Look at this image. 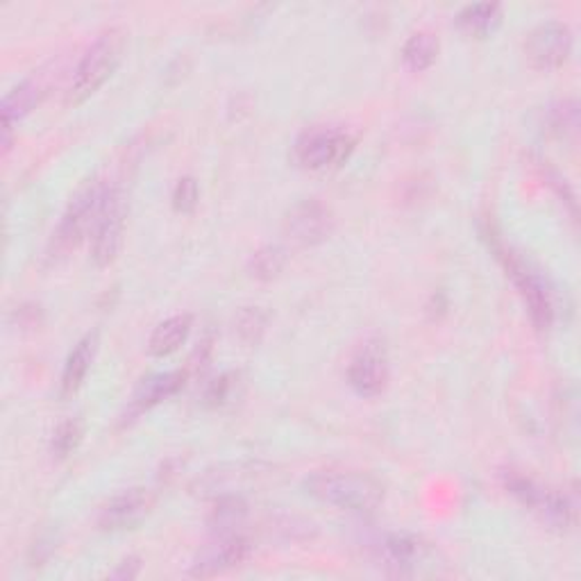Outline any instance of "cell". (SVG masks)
Returning a JSON list of instances; mask_svg holds the SVG:
<instances>
[{"mask_svg": "<svg viewBox=\"0 0 581 581\" xmlns=\"http://www.w3.org/2000/svg\"><path fill=\"white\" fill-rule=\"evenodd\" d=\"M82 423L78 418H68L64 423L57 425V429L53 432V440H51V450L57 459H66L71 455L82 440Z\"/></svg>", "mask_w": 581, "mask_h": 581, "instance_id": "7402d4cb", "label": "cell"}, {"mask_svg": "<svg viewBox=\"0 0 581 581\" xmlns=\"http://www.w3.org/2000/svg\"><path fill=\"white\" fill-rule=\"evenodd\" d=\"M380 561L391 577H427L440 568L432 545L412 534H391L380 543Z\"/></svg>", "mask_w": 581, "mask_h": 581, "instance_id": "8992f818", "label": "cell"}, {"mask_svg": "<svg viewBox=\"0 0 581 581\" xmlns=\"http://www.w3.org/2000/svg\"><path fill=\"white\" fill-rule=\"evenodd\" d=\"M142 572V559H136V557H127L125 561L119 563V568L112 572V579H134V577H139Z\"/></svg>", "mask_w": 581, "mask_h": 581, "instance_id": "484cf974", "label": "cell"}, {"mask_svg": "<svg viewBox=\"0 0 581 581\" xmlns=\"http://www.w3.org/2000/svg\"><path fill=\"white\" fill-rule=\"evenodd\" d=\"M266 329V314L259 312L257 306L253 310V306H248V310H244L242 314H238L236 319V332L238 336H242L246 344H257V340L261 338Z\"/></svg>", "mask_w": 581, "mask_h": 581, "instance_id": "cb8c5ba5", "label": "cell"}, {"mask_svg": "<svg viewBox=\"0 0 581 581\" xmlns=\"http://www.w3.org/2000/svg\"><path fill=\"white\" fill-rule=\"evenodd\" d=\"M200 189L193 178H180L174 189V208L180 214H191L198 208Z\"/></svg>", "mask_w": 581, "mask_h": 581, "instance_id": "d4e9b609", "label": "cell"}, {"mask_svg": "<svg viewBox=\"0 0 581 581\" xmlns=\"http://www.w3.org/2000/svg\"><path fill=\"white\" fill-rule=\"evenodd\" d=\"M44 96V89L42 85L34 80V78H27V80H21L5 98H3V146L5 150H10V144H12V130L40 105V100Z\"/></svg>", "mask_w": 581, "mask_h": 581, "instance_id": "5bb4252c", "label": "cell"}, {"mask_svg": "<svg viewBox=\"0 0 581 581\" xmlns=\"http://www.w3.org/2000/svg\"><path fill=\"white\" fill-rule=\"evenodd\" d=\"M153 495L146 489H130L114 495L98 514V527L105 532H127L139 527L153 511Z\"/></svg>", "mask_w": 581, "mask_h": 581, "instance_id": "30bf717a", "label": "cell"}, {"mask_svg": "<svg viewBox=\"0 0 581 581\" xmlns=\"http://www.w3.org/2000/svg\"><path fill=\"white\" fill-rule=\"evenodd\" d=\"M348 384L361 398L380 395L389 384V359L378 344L364 346L348 366Z\"/></svg>", "mask_w": 581, "mask_h": 581, "instance_id": "4fadbf2b", "label": "cell"}, {"mask_svg": "<svg viewBox=\"0 0 581 581\" xmlns=\"http://www.w3.org/2000/svg\"><path fill=\"white\" fill-rule=\"evenodd\" d=\"M185 382H187V375L182 370L150 375V378H146L139 387H136L132 395V409L134 412H148V409L157 406L159 402L174 398L178 391H182Z\"/></svg>", "mask_w": 581, "mask_h": 581, "instance_id": "2e32d148", "label": "cell"}, {"mask_svg": "<svg viewBox=\"0 0 581 581\" xmlns=\"http://www.w3.org/2000/svg\"><path fill=\"white\" fill-rule=\"evenodd\" d=\"M284 264H287V250L282 246H264L250 257L248 270L255 280L268 282L280 276Z\"/></svg>", "mask_w": 581, "mask_h": 581, "instance_id": "ffe728a7", "label": "cell"}, {"mask_svg": "<svg viewBox=\"0 0 581 581\" xmlns=\"http://www.w3.org/2000/svg\"><path fill=\"white\" fill-rule=\"evenodd\" d=\"M125 232V198L119 189H105L91 227V259L98 266H110L121 248Z\"/></svg>", "mask_w": 581, "mask_h": 581, "instance_id": "52a82bcc", "label": "cell"}, {"mask_svg": "<svg viewBox=\"0 0 581 581\" xmlns=\"http://www.w3.org/2000/svg\"><path fill=\"white\" fill-rule=\"evenodd\" d=\"M96 353H98V332L85 334L78 340V344L74 346V350L68 353L64 370H62V382H59L64 398L74 395V393H78L82 389L87 375H89V370L93 366Z\"/></svg>", "mask_w": 581, "mask_h": 581, "instance_id": "9a60e30c", "label": "cell"}, {"mask_svg": "<svg viewBox=\"0 0 581 581\" xmlns=\"http://www.w3.org/2000/svg\"><path fill=\"white\" fill-rule=\"evenodd\" d=\"M227 391H230V382H227V378H221V380H216V382L210 387V391H208V400H210L212 404H223L225 398H227Z\"/></svg>", "mask_w": 581, "mask_h": 581, "instance_id": "4316f807", "label": "cell"}, {"mask_svg": "<svg viewBox=\"0 0 581 581\" xmlns=\"http://www.w3.org/2000/svg\"><path fill=\"white\" fill-rule=\"evenodd\" d=\"M572 30L563 21H543L538 23L525 42L527 59L538 71H555L563 66L572 53Z\"/></svg>", "mask_w": 581, "mask_h": 581, "instance_id": "ba28073f", "label": "cell"}, {"mask_svg": "<svg viewBox=\"0 0 581 581\" xmlns=\"http://www.w3.org/2000/svg\"><path fill=\"white\" fill-rule=\"evenodd\" d=\"M125 51V34L116 27L102 32L80 57L71 85L66 89V105H82L119 68Z\"/></svg>", "mask_w": 581, "mask_h": 581, "instance_id": "7a4b0ae2", "label": "cell"}, {"mask_svg": "<svg viewBox=\"0 0 581 581\" xmlns=\"http://www.w3.org/2000/svg\"><path fill=\"white\" fill-rule=\"evenodd\" d=\"M548 130L559 134V136H568L572 132H577L579 125V110H577V102L574 100H563L559 102L557 108L550 110L548 114Z\"/></svg>", "mask_w": 581, "mask_h": 581, "instance_id": "603a6c76", "label": "cell"}, {"mask_svg": "<svg viewBox=\"0 0 581 581\" xmlns=\"http://www.w3.org/2000/svg\"><path fill=\"white\" fill-rule=\"evenodd\" d=\"M287 234L300 246H316L334 232V216L319 200H302L284 221Z\"/></svg>", "mask_w": 581, "mask_h": 581, "instance_id": "8fae6325", "label": "cell"}, {"mask_svg": "<svg viewBox=\"0 0 581 581\" xmlns=\"http://www.w3.org/2000/svg\"><path fill=\"white\" fill-rule=\"evenodd\" d=\"M250 555V543L238 534H221V538L204 548L191 563L189 574L210 579L242 566Z\"/></svg>", "mask_w": 581, "mask_h": 581, "instance_id": "7c38bea8", "label": "cell"}, {"mask_svg": "<svg viewBox=\"0 0 581 581\" xmlns=\"http://www.w3.org/2000/svg\"><path fill=\"white\" fill-rule=\"evenodd\" d=\"M105 189L108 187H102V185H87L85 189H80L74 195L71 202H68V208H66V212L59 221L57 234H55L57 244L62 248L76 246L87 232H91L98 208L102 202V195H105Z\"/></svg>", "mask_w": 581, "mask_h": 581, "instance_id": "9c48e42d", "label": "cell"}, {"mask_svg": "<svg viewBox=\"0 0 581 581\" xmlns=\"http://www.w3.org/2000/svg\"><path fill=\"white\" fill-rule=\"evenodd\" d=\"M355 150V139L350 132L332 127V125H316L304 130L293 146L295 161L306 170H332L344 166Z\"/></svg>", "mask_w": 581, "mask_h": 581, "instance_id": "277c9868", "label": "cell"}, {"mask_svg": "<svg viewBox=\"0 0 581 581\" xmlns=\"http://www.w3.org/2000/svg\"><path fill=\"white\" fill-rule=\"evenodd\" d=\"M304 489L323 504L368 514L384 500V487L372 474L357 470H319L304 480Z\"/></svg>", "mask_w": 581, "mask_h": 581, "instance_id": "6da1fadb", "label": "cell"}, {"mask_svg": "<svg viewBox=\"0 0 581 581\" xmlns=\"http://www.w3.org/2000/svg\"><path fill=\"white\" fill-rule=\"evenodd\" d=\"M191 327H193V319L189 314H176L161 321L148 338V353L153 357H168L178 353L187 344Z\"/></svg>", "mask_w": 581, "mask_h": 581, "instance_id": "e0dca14e", "label": "cell"}, {"mask_svg": "<svg viewBox=\"0 0 581 581\" xmlns=\"http://www.w3.org/2000/svg\"><path fill=\"white\" fill-rule=\"evenodd\" d=\"M438 57V40L427 30H418L402 46V59L409 71L423 74Z\"/></svg>", "mask_w": 581, "mask_h": 581, "instance_id": "d6986e66", "label": "cell"}, {"mask_svg": "<svg viewBox=\"0 0 581 581\" xmlns=\"http://www.w3.org/2000/svg\"><path fill=\"white\" fill-rule=\"evenodd\" d=\"M244 518H246V504H244V500H238V498H223L216 504V509L212 511L210 525L219 534H234L232 527L242 525Z\"/></svg>", "mask_w": 581, "mask_h": 581, "instance_id": "44dd1931", "label": "cell"}, {"mask_svg": "<svg viewBox=\"0 0 581 581\" xmlns=\"http://www.w3.org/2000/svg\"><path fill=\"white\" fill-rule=\"evenodd\" d=\"M498 257L506 268V276L514 280L516 289L521 291L534 325L538 329H550L557 316L555 291L550 282L540 276V270H536L529 261H525L516 253L498 248Z\"/></svg>", "mask_w": 581, "mask_h": 581, "instance_id": "5b68a950", "label": "cell"}, {"mask_svg": "<svg viewBox=\"0 0 581 581\" xmlns=\"http://www.w3.org/2000/svg\"><path fill=\"white\" fill-rule=\"evenodd\" d=\"M502 8L498 3H474V5H466L455 23L459 30H463L470 37H491V34L500 27L502 23Z\"/></svg>", "mask_w": 581, "mask_h": 581, "instance_id": "ac0fdd59", "label": "cell"}, {"mask_svg": "<svg viewBox=\"0 0 581 581\" xmlns=\"http://www.w3.org/2000/svg\"><path fill=\"white\" fill-rule=\"evenodd\" d=\"M504 487L525 509H529L534 516H538L543 525H548L550 529L566 532L572 525L574 506L563 493L543 487L536 480H532V477L516 472V470L504 472Z\"/></svg>", "mask_w": 581, "mask_h": 581, "instance_id": "3957f363", "label": "cell"}]
</instances>
